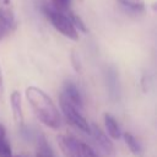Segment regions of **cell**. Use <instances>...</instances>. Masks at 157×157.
<instances>
[{
    "label": "cell",
    "mask_w": 157,
    "mask_h": 157,
    "mask_svg": "<svg viewBox=\"0 0 157 157\" xmlns=\"http://www.w3.org/2000/svg\"><path fill=\"white\" fill-rule=\"evenodd\" d=\"M26 98L31 104L37 118L50 129H59L61 124L60 114L52 101V98L40 88L36 86H29L26 88Z\"/></svg>",
    "instance_id": "cell-1"
},
{
    "label": "cell",
    "mask_w": 157,
    "mask_h": 157,
    "mask_svg": "<svg viewBox=\"0 0 157 157\" xmlns=\"http://www.w3.org/2000/svg\"><path fill=\"white\" fill-rule=\"evenodd\" d=\"M43 11L47 18L50 21V23L58 32H60L63 36H65L69 39H72V40L78 39V32L66 13L53 9L50 5H44Z\"/></svg>",
    "instance_id": "cell-2"
},
{
    "label": "cell",
    "mask_w": 157,
    "mask_h": 157,
    "mask_svg": "<svg viewBox=\"0 0 157 157\" xmlns=\"http://www.w3.org/2000/svg\"><path fill=\"white\" fill-rule=\"evenodd\" d=\"M59 103H60V108H61L66 120L71 125L76 126L77 129H80L83 132H90V125L86 121V119L83 118V115L78 112L77 107H75L63 94H60V97H59Z\"/></svg>",
    "instance_id": "cell-3"
},
{
    "label": "cell",
    "mask_w": 157,
    "mask_h": 157,
    "mask_svg": "<svg viewBox=\"0 0 157 157\" xmlns=\"http://www.w3.org/2000/svg\"><path fill=\"white\" fill-rule=\"evenodd\" d=\"M56 141L65 157H81L80 141H77L75 137L59 135L56 137Z\"/></svg>",
    "instance_id": "cell-4"
},
{
    "label": "cell",
    "mask_w": 157,
    "mask_h": 157,
    "mask_svg": "<svg viewBox=\"0 0 157 157\" xmlns=\"http://www.w3.org/2000/svg\"><path fill=\"white\" fill-rule=\"evenodd\" d=\"M90 132L92 134L94 141L101 146V148L109 156H114V145L112 142V140L108 137V135H105L103 132V130L97 125V124H92L90 126Z\"/></svg>",
    "instance_id": "cell-5"
},
{
    "label": "cell",
    "mask_w": 157,
    "mask_h": 157,
    "mask_svg": "<svg viewBox=\"0 0 157 157\" xmlns=\"http://www.w3.org/2000/svg\"><path fill=\"white\" fill-rule=\"evenodd\" d=\"M64 91H63V96L70 101L75 107H77L78 109H82L83 108V101H82V97H81V93L77 88V86L72 82V81H66L64 83Z\"/></svg>",
    "instance_id": "cell-6"
},
{
    "label": "cell",
    "mask_w": 157,
    "mask_h": 157,
    "mask_svg": "<svg viewBox=\"0 0 157 157\" xmlns=\"http://www.w3.org/2000/svg\"><path fill=\"white\" fill-rule=\"evenodd\" d=\"M10 104H11V110H12L15 123L17 124V126L22 128L25 119H23V110H22V98L18 91H13L10 94Z\"/></svg>",
    "instance_id": "cell-7"
},
{
    "label": "cell",
    "mask_w": 157,
    "mask_h": 157,
    "mask_svg": "<svg viewBox=\"0 0 157 157\" xmlns=\"http://www.w3.org/2000/svg\"><path fill=\"white\" fill-rule=\"evenodd\" d=\"M0 20L10 29L15 26V10L11 0H0Z\"/></svg>",
    "instance_id": "cell-8"
},
{
    "label": "cell",
    "mask_w": 157,
    "mask_h": 157,
    "mask_svg": "<svg viewBox=\"0 0 157 157\" xmlns=\"http://www.w3.org/2000/svg\"><path fill=\"white\" fill-rule=\"evenodd\" d=\"M103 119H104V126H105V129H107V132H108L109 137H112V139H114V140L120 139L121 131H120L119 124H118V121L115 120V118H114L110 113H104Z\"/></svg>",
    "instance_id": "cell-9"
},
{
    "label": "cell",
    "mask_w": 157,
    "mask_h": 157,
    "mask_svg": "<svg viewBox=\"0 0 157 157\" xmlns=\"http://www.w3.org/2000/svg\"><path fill=\"white\" fill-rule=\"evenodd\" d=\"M36 157H54V153L45 140L44 136H40L38 139V145H37V153Z\"/></svg>",
    "instance_id": "cell-10"
},
{
    "label": "cell",
    "mask_w": 157,
    "mask_h": 157,
    "mask_svg": "<svg viewBox=\"0 0 157 157\" xmlns=\"http://www.w3.org/2000/svg\"><path fill=\"white\" fill-rule=\"evenodd\" d=\"M124 141H125L126 146L129 147V150H130L134 155H136V156H140V155H141V152H142L141 145L139 144L137 139H136L131 132H125V134H124Z\"/></svg>",
    "instance_id": "cell-11"
},
{
    "label": "cell",
    "mask_w": 157,
    "mask_h": 157,
    "mask_svg": "<svg viewBox=\"0 0 157 157\" xmlns=\"http://www.w3.org/2000/svg\"><path fill=\"white\" fill-rule=\"evenodd\" d=\"M123 6L130 9L135 12H142L145 10V1L144 0H118Z\"/></svg>",
    "instance_id": "cell-12"
},
{
    "label": "cell",
    "mask_w": 157,
    "mask_h": 157,
    "mask_svg": "<svg viewBox=\"0 0 157 157\" xmlns=\"http://www.w3.org/2000/svg\"><path fill=\"white\" fill-rule=\"evenodd\" d=\"M64 13H66L67 15V17L71 20V22H72V25L76 27V29H78V31H81V32H87V27H86V25H85V22L82 21V18L80 17V16H77L75 12H72L70 9L66 11V12H64Z\"/></svg>",
    "instance_id": "cell-13"
},
{
    "label": "cell",
    "mask_w": 157,
    "mask_h": 157,
    "mask_svg": "<svg viewBox=\"0 0 157 157\" xmlns=\"http://www.w3.org/2000/svg\"><path fill=\"white\" fill-rule=\"evenodd\" d=\"M71 0H50V6L60 12H66L70 9Z\"/></svg>",
    "instance_id": "cell-14"
},
{
    "label": "cell",
    "mask_w": 157,
    "mask_h": 157,
    "mask_svg": "<svg viewBox=\"0 0 157 157\" xmlns=\"http://www.w3.org/2000/svg\"><path fill=\"white\" fill-rule=\"evenodd\" d=\"M0 157H12V150L6 139L0 140Z\"/></svg>",
    "instance_id": "cell-15"
},
{
    "label": "cell",
    "mask_w": 157,
    "mask_h": 157,
    "mask_svg": "<svg viewBox=\"0 0 157 157\" xmlns=\"http://www.w3.org/2000/svg\"><path fill=\"white\" fill-rule=\"evenodd\" d=\"M80 151H81V157H98L96 152L85 142H80Z\"/></svg>",
    "instance_id": "cell-16"
},
{
    "label": "cell",
    "mask_w": 157,
    "mask_h": 157,
    "mask_svg": "<svg viewBox=\"0 0 157 157\" xmlns=\"http://www.w3.org/2000/svg\"><path fill=\"white\" fill-rule=\"evenodd\" d=\"M9 29H10V28H9V27L0 20V40L6 36V33L9 32Z\"/></svg>",
    "instance_id": "cell-17"
},
{
    "label": "cell",
    "mask_w": 157,
    "mask_h": 157,
    "mask_svg": "<svg viewBox=\"0 0 157 157\" xmlns=\"http://www.w3.org/2000/svg\"><path fill=\"white\" fill-rule=\"evenodd\" d=\"M4 94H5V86H4V78H2V71L0 67V101L4 99Z\"/></svg>",
    "instance_id": "cell-18"
},
{
    "label": "cell",
    "mask_w": 157,
    "mask_h": 157,
    "mask_svg": "<svg viewBox=\"0 0 157 157\" xmlns=\"http://www.w3.org/2000/svg\"><path fill=\"white\" fill-rule=\"evenodd\" d=\"M141 86H142L144 92H147V91L150 90V80H148L147 76H144V77L141 78Z\"/></svg>",
    "instance_id": "cell-19"
},
{
    "label": "cell",
    "mask_w": 157,
    "mask_h": 157,
    "mask_svg": "<svg viewBox=\"0 0 157 157\" xmlns=\"http://www.w3.org/2000/svg\"><path fill=\"white\" fill-rule=\"evenodd\" d=\"M5 136H6V130H5L4 125H1V124H0V140L5 139Z\"/></svg>",
    "instance_id": "cell-20"
},
{
    "label": "cell",
    "mask_w": 157,
    "mask_h": 157,
    "mask_svg": "<svg viewBox=\"0 0 157 157\" xmlns=\"http://www.w3.org/2000/svg\"><path fill=\"white\" fill-rule=\"evenodd\" d=\"M16 157H20V156H16Z\"/></svg>",
    "instance_id": "cell-21"
}]
</instances>
